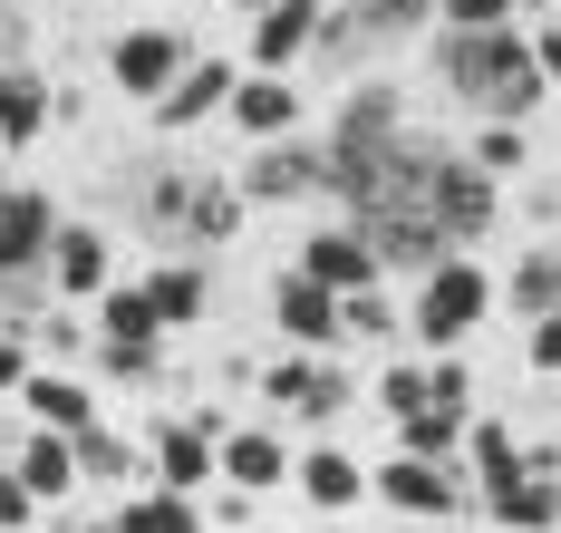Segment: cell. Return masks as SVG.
<instances>
[{"instance_id": "cell-18", "label": "cell", "mask_w": 561, "mask_h": 533, "mask_svg": "<svg viewBox=\"0 0 561 533\" xmlns=\"http://www.w3.org/2000/svg\"><path fill=\"white\" fill-rule=\"evenodd\" d=\"M49 126H58V88H49L30 59H0V156L39 146Z\"/></svg>"}, {"instance_id": "cell-24", "label": "cell", "mask_w": 561, "mask_h": 533, "mask_svg": "<svg viewBox=\"0 0 561 533\" xmlns=\"http://www.w3.org/2000/svg\"><path fill=\"white\" fill-rule=\"evenodd\" d=\"M504 310L523 320V330H533L542 310H561V242H523V252L504 262Z\"/></svg>"}, {"instance_id": "cell-23", "label": "cell", "mask_w": 561, "mask_h": 533, "mask_svg": "<svg viewBox=\"0 0 561 533\" xmlns=\"http://www.w3.org/2000/svg\"><path fill=\"white\" fill-rule=\"evenodd\" d=\"M20 408H30V427H49V436H88V427H98V388H88L78 368H39V378L20 388Z\"/></svg>"}, {"instance_id": "cell-28", "label": "cell", "mask_w": 561, "mask_h": 533, "mask_svg": "<svg viewBox=\"0 0 561 533\" xmlns=\"http://www.w3.org/2000/svg\"><path fill=\"white\" fill-rule=\"evenodd\" d=\"M523 466H533V446L513 436L504 417H474V427H465V475H474V495H494V485H513Z\"/></svg>"}, {"instance_id": "cell-29", "label": "cell", "mask_w": 561, "mask_h": 533, "mask_svg": "<svg viewBox=\"0 0 561 533\" xmlns=\"http://www.w3.org/2000/svg\"><path fill=\"white\" fill-rule=\"evenodd\" d=\"M107 533H214L204 524V495H165V485H136L126 504H116Z\"/></svg>"}, {"instance_id": "cell-3", "label": "cell", "mask_w": 561, "mask_h": 533, "mask_svg": "<svg viewBox=\"0 0 561 533\" xmlns=\"http://www.w3.org/2000/svg\"><path fill=\"white\" fill-rule=\"evenodd\" d=\"M146 485L165 495H214L224 485V408H184L146 427Z\"/></svg>"}, {"instance_id": "cell-4", "label": "cell", "mask_w": 561, "mask_h": 533, "mask_svg": "<svg viewBox=\"0 0 561 533\" xmlns=\"http://www.w3.org/2000/svg\"><path fill=\"white\" fill-rule=\"evenodd\" d=\"M194 59H204L194 30H174V20H126V30L107 39V88H116V98H136V107H165V88Z\"/></svg>"}, {"instance_id": "cell-36", "label": "cell", "mask_w": 561, "mask_h": 533, "mask_svg": "<svg viewBox=\"0 0 561 533\" xmlns=\"http://www.w3.org/2000/svg\"><path fill=\"white\" fill-rule=\"evenodd\" d=\"M465 156L504 184V175H523V166H533V136H523V126H474V136H465Z\"/></svg>"}, {"instance_id": "cell-15", "label": "cell", "mask_w": 561, "mask_h": 533, "mask_svg": "<svg viewBox=\"0 0 561 533\" xmlns=\"http://www.w3.org/2000/svg\"><path fill=\"white\" fill-rule=\"evenodd\" d=\"M358 234H368V252H378V272H416V282L455 252V242L436 234V214H426V204H388V214H368Z\"/></svg>"}, {"instance_id": "cell-20", "label": "cell", "mask_w": 561, "mask_h": 533, "mask_svg": "<svg viewBox=\"0 0 561 533\" xmlns=\"http://www.w3.org/2000/svg\"><path fill=\"white\" fill-rule=\"evenodd\" d=\"M494 533H561V475H542V466H523L513 485H494L484 504H474Z\"/></svg>"}, {"instance_id": "cell-1", "label": "cell", "mask_w": 561, "mask_h": 533, "mask_svg": "<svg viewBox=\"0 0 561 533\" xmlns=\"http://www.w3.org/2000/svg\"><path fill=\"white\" fill-rule=\"evenodd\" d=\"M436 78L484 126H533V107H552V78L533 68L523 30H436Z\"/></svg>"}, {"instance_id": "cell-2", "label": "cell", "mask_w": 561, "mask_h": 533, "mask_svg": "<svg viewBox=\"0 0 561 533\" xmlns=\"http://www.w3.org/2000/svg\"><path fill=\"white\" fill-rule=\"evenodd\" d=\"M494 300H504V282H494L474 252H446V262L416 282V300H407V340H426V359H436V350H455V340H474Z\"/></svg>"}, {"instance_id": "cell-42", "label": "cell", "mask_w": 561, "mask_h": 533, "mask_svg": "<svg viewBox=\"0 0 561 533\" xmlns=\"http://www.w3.org/2000/svg\"><path fill=\"white\" fill-rule=\"evenodd\" d=\"M523 359H533V378H561V310H542L523 330Z\"/></svg>"}, {"instance_id": "cell-30", "label": "cell", "mask_w": 561, "mask_h": 533, "mask_svg": "<svg viewBox=\"0 0 561 533\" xmlns=\"http://www.w3.org/2000/svg\"><path fill=\"white\" fill-rule=\"evenodd\" d=\"M348 20L388 49V39H436V20H446V0H348Z\"/></svg>"}, {"instance_id": "cell-21", "label": "cell", "mask_w": 561, "mask_h": 533, "mask_svg": "<svg viewBox=\"0 0 561 533\" xmlns=\"http://www.w3.org/2000/svg\"><path fill=\"white\" fill-rule=\"evenodd\" d=\"M146 300H156V320H165V330H194V320L214 310V262H204V252L146 262Z\"/></svg>"}, {"instance_id": "cell-41", "label": "cell", "mask_w": 561, "mask_h": 533, "mask_svg": "<svg viewBox=\"0 0 561 533\" xmlns=\"http://www.w3.org/2000/svg\"><path fill=\"white\" fill-rule=\"evenodd\" d=\"M513 20H523V0H446L436 30H513Z\"/></svg>"}, {"instance_id": "cell-26", "label": "cell", "mask_w": 561, "mask_h": 533, "mask_svg": "<svg viewBox=\"0 0 561 533\" xmlns=\"http://www.w3.org/2000/svg\"><path fill=\"white\" fill-rule=\"evenodd\" d=\"M242 224H252V194L204 175L194 184V214H184V252H224V242H242Z\"/></svg>"}, {"instance_id": "cell-22", "label": "cell", "mask_w": 561, "mask_h": 533, "mask_svg": "<svg viewBox=\"0 0 561 533\" xmlns=\"http://www.w3.org/2000/svg\"><path fill=\"white\" fill-rule=\"evenodd\" d=\"M290 485H300V504H310V514H348V504H368V466H358L348 446H300Z\"/></svg>"}, {"instance_id": "cell-17", "label": "cell", "mask_w": 561, "mask_h": 533, "mask_svg": "<svg viewBox=\"0 0 561 533\" xmlns=\"http://www.w3.org/2000/svg\"><path fill=\"white\" fill-rule=\"evenodd\" d=\"M232 88H242V59H214V49H204V59H194V68H184V78L165 88V107H146V117L165 126V136H184V126L224 117V107H232Z\"/></svg>"}, {"instance_id": "cell-25", "label": "cell", "mask_w": 561, "mask_h": 533, "mask_svg": "<svg viewBox=\"0 0 561 533\" xmlns=\"http://www.w3.org/2000/svg\"><path fill=\"white\" fill-rule=\"evenodd\" d=\"M10 466H20V485H30L39 504H68V495H88V485H78V446H68V436H49V427H30V436L10 446Z\"/></svg>"}, {"instance_id": "cell-46", "label": "cell", "mask_w": 561, "mask_h": 533, "mask_svg": "<svg viewBox=\"0 0 561 533\" xmlns=\"http://www.w3.org/2000/svg\"><path fill=\"white\" fill-rule=\"evenodd\" d=\"M242 10H252V20H262V10H280V0H242Z\"/></svg>"}, {"instance_id": "cell-33", "label": "cell", "mask_w": 561, "mask_h": 533, "mask_svg": "<svg viewBox=\"0 0 561 533\" xmlns=\"http://www.w3.org/2000/svg\"><path fill=\"white\" fill-rule=\"evenodd\" d=\"M88 320H98V340H165V320H156V300H146V282H116V292L98 300Z\"/></svg>"}, {"instance_id": "cell-37", "label": "cell", "mask_w": 561, "mask_h": 533, "mask_svg": "<svg viewBox=\"0 0 561 533\" xmlns=\"http://www.w3.org/2000/svg\"><path fill=\"white\" fill-rule=\"evenodd\" d=\"M378 408H388L397 427L436 408V398H426V359H388V368H378Z\"/></svg>"}, {"instance_id": "cell-47", "label": "cell", "mask_w": 561, "mask_h": 533, "mask_svg": "<svg viewBox=\"0 0 561 533\" xmlns=\"http://www.w3.org/2000/svg\"><path fill=\"white\" fill-rule=\"evenodd\" d=\"M0 10H10V0H0Z\"/></svg>"}, {"instance_id": "cell-34", "label": "cell", "mask_w": 561, "mask_h": 533, "mask_svg": "<svg viewBox=\"0 0 561 533\" xmlns=\"http://www.w3.org/2000/svg\"><path fill=\"white\" fill-rule=\"evenodd\" d=\"M30 340H39V368H88V350H98V320H78V310L58 300Z\"/></svg>"}, {"instance_id": "cell-7", "label": "cell", "mask_w": 561, "mask_h": 533, "mask_svg": "<svg viewBox=\"0 0 561 533\" xmlns=\"http://www.w3.org/2000/svg\"><path fill=\"white\" fill-rule=\"evenodd\" d=\"M262 398H272V417H310V427H339V417L358 408V378H348L339 359H320V350H280L272 368H262Z\"/></svg>"}, {"instance_id": "cell-5", "label": "cell", "mask_w": 561, "mask_h": 533, "mask_svg": "<svg viewBox=\"0 0 561 533\" xmlns=\"http://www.w3.org/2000/svg\"><path fill=\"white\" fill-rule=\"evenodd\" d=\"M397 136H407V98H397L388 78H358V88L339 98V117H330V194L358 175V166H378Z\"/></svg>"}, {"instance_id": "cell-35", "label": "cell", "mask_w": 561, "mask_h": 533, "mask_svg": "<svg viewBox=\"0 0 561 533\" xmlns=\"http://www.w3.org/2000/svg\"><path fill=\"white\" fill-rule=\"evenodd\" d=\"M194 184H204V175H174V166L136 184V214H146V234H184V214H194Z\"/></svg>"}, {"instance_id": "cell-27", "label": "cell", "mask_w": 561, "mask_h": 533, "mask_svg": "<svg viewBox=\"0 0 561 533\" xmlns=\"http://www.w3.org/2000/svg\"><path fill=\"white\" fill-rule=\"evenodd\" d=\"M68 446H78V485H88V495H116V485L136 495V485H146V446H126L107 417H98L88 436H68Z\"/></svg>"}, {"instance_id": "cell-12", "label": "cell", "mask_w": 561, "mask_h": 533, "mask_svg": "<svg viewBox=\"0 0 561 533\" xmlns=\"http://www.w3.org/2000/svg\"><path fill=\"white\" fill-rule=\"evenodd\" d=\"M320 0H280V10H262L252 30H242V68L252 78H300L310 68V49H320Z\"/></svg>"}, {"instance_id": "cell-8", "label": "cell", "mask_w": 561, "mask_h": 533, "mask_svg": "<svg viewBox=\"0 0 561 533\" xmlns=\"http://www.w3.org/2000/svg\"><path fill=\"white\" fill-rule=\"evenodd\" d=\"M426 214H436V234H446L455 252H474V242L504 224V184L484 175L465 146H446V166H436V184H426Z\"/></svg>"}, {"instance_id": "cell-45", "label": "cell", "mask_w": 561, "mask_h": 533, "mask_svg": "<svg viewBox=\"0 0 561 533\" xmlns=\"http://www.w3.org/2000/svg\"><path fill=\"white\" fill-rule=\"evenodd\" d=\"M10 194H20V175H10V156H0V204H10Z\"/></svg>"}, {"instance_id": "cell-40", "label": "cell", "mask_w": 561, "mask_h": 533, "mask_svg": "<svg viewBox=\"0 0 561 533\" xmlns=\"http://www.w3.org/2000/svg\"><path fill=\"white\" fill-rule=\"evenodd\" d=\"M39 514H49V504H39V495L20 485V466L0 456V533H30V524H39Z\"/></svg>"}, {"instance_id": "cell-44", "label": "cell", "mask_w": 561, "mask_h": 533, "mask_svg": "<svg viewBox=\"0 0 561 533\" xmlns=\"http://www.w3.org/2000/svg\"><path fill=\"white\" fill-rule=\"evenodd\" d=\"M533 68L561 88V20H542V30H533Z\"/></svg>"}, {"instance_id": "cell-14", "label": "cell", "mask_w": 561, "mask_h": 533, "mask_svg": "<svg viewBox=\"0 0 561 533\" xmlns=\"http://www.w3.org/2000/svg\"><path fill=\"white\" fill-rule=\"evenodd\" d=\"M290 262H300L320 292H339V300H348V292H378V282H388L358 224H320V234H300V252H290Z\"/></svg>"}, {"instance_id": "cell-31", "label": "cell", "mask_w": 561, "mask_h": 533, "mask_svg": "<svg viewBox=\"0 0 561 533\" xmlns=\"http://www.w3.org/2000/svg\"><path fill=\"white\" fill-rule=\"evenodd\" d=\"M465 427H474V417L426 408V417H407V427H397V456H426V466H465Z\"/></svg>"}, {"instance_id": "cell-38", "label": "cell", "mask_w": 561, "mask_h": 533, "mask_svg": "<svg viewBox=\"0 0 561 533\" xmlns=\"http://www.w3.org/2000/svg\"><path fill=\"white\" fill-rule=\"evenodd\" d=\"M339 320H348V340H397V330H407V310L388 300V282H378V292H348Z\"/></svg>"}, {"instance_id": "cell-39", "label": "cell", "mask_w": 561, "mask_h": 533, "mask_svg": "<svg viewBox=\"0 0 561 533\" xmlns=\"http://www.w3.org/2000/svg\"><path fill=\"white\" fill-rule=\"evenodd\" d=\"M426 398L455 408V417H474V368H465L455 350H436V359H426Z\"/></svg>"}, {"instance_id": "cell-19", "label": "cell", "mask_w": 561, "mask_h": 533, "mask_svg": "<svg viewBox=\"0 0 561 533\" xmlns=\"http://www.w3.org/2000/svg\"><path fill=\"white\" fill-rule=\"evenodd\" d=\"M224 126H232V136H252V146L300 136V78H252V68H242V88H232Z\"/></svg>"}, {"instance_id": "cell-13", "label": "cell", "mask_w": 561, "mask_h": 533, "mask_svg": "<svg viewBox=\"0 0 561 533\" xmlns=\"http://www.w3.org/2000/svg\"><path fill=\"white\" fill-rule=\"evenodd\" d=\"M58 194L49 184H20L10 204H0V282H20V272H49V242H58Z\"/></svg>"}, {"instance_id": "cell-11", "label": "cell", "mask_w": 561, "mask_h": 533, "mask_svg": "<svg viewBox=\"0 0 561 533\" xmlns=\"http://www.w3.org/2000/svg\"><path fill=\"white\" fill-rule=\"evenodd\" d=\"M49 292L68 300V310H98V300L116 292V242H107V224H58V242H49Z\"/></svg>"}, {"instance_id": "cell-32", "label": "cell", "mask_w": 561, "mask_h": 533, "mask_svg": "<svg viewBox=\"0 0 561 533\" xmlns=\"http://www.w3.org/2000/svg\"><path fill=\"white\" fill-rule=\"evenodd\" d=\"M156 368H165V340H98L88 350V378H107V388H156Z\"/></svg>"}, {"instance_id": "cell-6", "label": "cell", "mask_w": 561, "mask_h": 533, "mask_svg": "<svg viewBox=\"0 0 561 533\" xmlns=\"http://www.w3.org/2000/svg\"><path fill=\"white\" fill-rule=\"evenodd\" d=\"M368 495H378L388 514H407V524H455V514L484 504L465 466H426V456H388V466L368 475Z\"/></svg>"}, {"instance_id": "cell-10", "label": "cell", "mask_w": 561, "mask_h": 533, "mask_svg": "<svg viewBox=\"0 0 561 533\" xmlns=\"http://www.w3.org/2000/svg\"><path fill=\"white\" fill-rule=\"evenodd\" d=\"M272 330L290 340V350H320V359H339L348 350V320H339V292H320L300 262H280L272 272Z\"/></svg>"}, {"instance_id": "cell-16", "label": "cell", "mask_w": 561, "mask_h": 533, "mask_svg": "<svg viewBox=\"0 0 561 533\" xmlns=\"http://www.w3.org/2000/svg\"><path fill=\"white\" fill-rule=\"evenodd\" d=\"M290 466H300V446L280 436V427H224V485L232 495H280L290 485Z\"/></svg>"}, {"instance_id": "cell-43", "label": "cell", "mask_w": 561, "mask_h": 533, "mask_svg": "<svg viewBox=\"0 0 561 533\" xmlns=\"http://www.w3.org/2000/svg\"><path fill=\"white\" fill-rule=\"evenodd\" d=\"M252 504H262V495H232V485H214V495H204V524H214V533H252Z\"/></svg>"}, {"instance_id": "cell-9", "label": "cell", "mask_w": 561, "mask_h": 533, "mask_svg": "<svg viewBox=\"0 0 561 533\" xmlns=\"http://www.w3.org/2000/svg\"><path fill=\"white\" fill-rule=\"evenodd\" d=\"M232 184H242L252 204H310V194H330V136H280V146H252Z\"/></svg>"}]
</instances>
